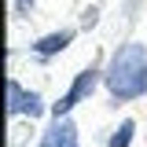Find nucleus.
Masks as SVG:
<instances>
[{"label": "nucleus", "mask_w": 147, "mask_h": 147, "mask_svg": "<svg viewBox=\"0 0 147 147\" xmlns=\"http://www.w3.org/2000/svg\"><path fill=\"white\" fill-rule=\"evenodd\" d=\"M103 81H107L114 99H136V96H144L147 92V48L140 40L121 44L114 52V59H110Z\"/></svg>", "instance_id": "1"}, {"label": "nucleus", "mask_w": 147, "mask_h": 147, "mask_svg": "<svg viewBox=\"0 0 147 147\" xmlns=\"http://www.w3.org/2000/svg\"><path fill=\"white\" fill-rule=\"evenodd\" d=\"M96 85H99V66H88V70H81L77 77H74L70 92H66L59 103H52V114H55V118H66V114H70V110L77 107L81 99H88V96H92V88H96Z\"/></svg>", "instance_id": "2"}, {"label": "nucleus", "mask_w": 147, "mask_h": 147, "mask_svg": "<svg viewBox=\"0 0 147 147\" xmlns=\"http://www.w3.org/2000/svg\"><path fill=\"white\" fill-rule=\"evenodd\" d=\"M40 96L37 92H22V85H18L15 77L7 81V114H30V118H37L40 114Z\"/></svg>", "instance_id": "3"}, {"label": "nucleus", "mask_w": 147, "mask_h": 147, "mask_svg": "<svg viewBox=\"0 0 147 147\" xmlns=\"http://www.w3.org/2000/svg\"><path fill=\"white\" fill-rule=\"evenodd\" d=\"M74 144H77V125L70 118H55V125L40 140V147H74Z\"/></svg>", "instance_id": "4"}, {"label": "nucleus", "mask_w": 147, "mask_h": 147, "mask_svg": "<svg viewBox=\"0 0 147 147\" xmlns=\"http://www.w3.org/2000/svg\"><path fill=\"white\" fill-rule=\"evenodd\" d=\"M74 40V30H59V33H48V37H40L33 44V52L40 55V59H48V55H55V52H63L66 44Z\"/></svg>", "instance_id": "5"}, {"label": "nucleus", "mask_w": 147, "mask_h": 147, "mask_svg": "<svg viewBox=\"0 0 147 147\" xmlns=\"http://www.w3.org/2000/svg\"><path fill=\"white\" fill-rule=\"evenodd\" d=\"M132 132H136V121H132V118H125V121H121V129L110 136V147H129V144H132Z\"/></svg>", "instance_id": "6"}, {"label": "nucleus", "mask_w": 147, "mask_h": 147, "mask_svg": "<svg viewBox=\"0 0 147 147\" xmlns=\"http://www.w3.org/2000/svg\"><path fill=\"white\" fill-rule=\"evenodd\" d=\"M96 15H99V7H88V11H85V18H81V22H85V30L96 26Z\"/></svg>", "instance_id": "7"}, {"label": "nucleus", "mask_w": 147, "mask_h": 147, "mask_svg": "<svg viewBox=\"0 0 147 147\" xmlns=\"http://www.w3.org/2000/svg\"><path fill=\"white\" fill-rule=\"evenodd\" d=\"M30 4H33V0H15V11H18V15H26V11H30Z\"/></svg>", "instance_id": "8"}, {"label": "nucleus", "mask_w": 147, "mask_h": 147, "mask_svg": "<svg viewBox=\"0 0 147 147\" xmlns=\"http://www.w3.org/2000/svg\"><path fill=\"white\" fill-rule=\"evenodd\" d=\"M74 147H77V144H74Z\"/></svg>", "instance_id": "9"}]
</instances>
